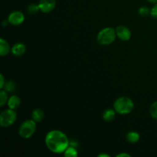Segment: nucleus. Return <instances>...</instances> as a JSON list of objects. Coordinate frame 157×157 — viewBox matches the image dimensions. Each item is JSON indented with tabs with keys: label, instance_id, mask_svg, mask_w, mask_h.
Wrapping results in <instances>:
<instances>
[{
	"label": "nucleus",
	"instance_id": "7",
	"mask_svg": "<svg viewBox=\"0 0 157 157\" xmlns=\"http://www.w3.org/2000/svg\"><path fill=\"white\" fill-rule=\"evenodd\" d=\"M117 33V37L121 41H127L131 38V31L124 25H118L115 29Z\"/></svg>",
	"mask_w": 157,
	"mask_h": 157
},
{
	"label": "nucleus",
	"instance_id": "17",
	"mask_svg": "<svg viewBox=\"0 0 157 157\" xmlns=\"http://www.w3.org/2000/svg\"><path fill=\"white\" fill-rule=\"evenodd\" d=\"M9 101V96H8V92L6 91L3 89H1L0 91V107H3L6 105Z\"/></svg>",
	"mask_w": 157,
	"mask_h": 157
},
{
	"label": "nucleus",
	"instance_id": "6",
	"mask_svg": "<svg viewBox=\"0 0 157 157\" xmlns=\"http://www.w3.org/2000/svg\"><path fill=\"white\" fill-rule=\"evenodd\" d=\"M25 17L23 12L18 10L12 12L8 16V21H9V24L15 26H18L22 24L25 21Z\"/></svg>",
	"mask_w": 157,
	"mask_h": 157
},
{
	"label": "nucleus",
	"instance_id": "9",
	"mask_svg": "<svg viewBox=\"0 0 157 157\" xmlns=\"http://www.w3.org/2000/svg\"><path fill=\"white\" fill-rule=\"evenodd\" d=\"M25 52H26L25 44H23V43L21 42L15 43V44L12 47V50H11V53L16 57L22 56L23 55H25Z\"/></svg>",
	"mask_w": 157,
	"mask_h": 157
},
{
	"label": "nucleus",
	"instance_id": "2",
	"mask_svg": "<svg viewBox=\"0 0 157 157\" xmlns=\"http://www.w3.org/2000/svg\"><path fill=\"white\" fill-rule=\"evenodd\" d=\"M134 108V103L128 97H120L113 103V109L119 114L126 115L131 113Z\"/></svg>",
	"mask_w": 157,
	"mask_h": 157
},
{
	"label": "nucleus",
	"instance_id": "25",
	"mask_svg": "<svg viewBox=\"0 0 157 157\" xmlns=\"http://www.w3.org/2000/svg\"><path fill=\"white\" fill-rule=\"evenodd\" d=\"M98 156L99 157H110V155L106 154V153H101V154L98 155Z\"/></svg>",
	"mask_w": 157,
	"mask_h": 157
},
{
	"label": "nucleus",
	"instance_id": "3",
	"mask_svg": "<svg viewBox=\"0 0 157 157\" xmlns=\"http://www.w3.org/2000/svg\"><path fill=\"white\" fill-rule=\"evenodd\" d=\"M117 38L115 29L112 27H106L101 29L97 35V41L101 45H109L114 42Z\"/></svg>",
	"mask_w": 157,
	"mask_h": 157
},
{
	"label": "nucleus",
	"instance_id": "27",
	"mask_svg": "<svg viewBox=\"0 0 157 157\" xmlns=\"http://www.w3.org/2000/svg\"><path fill=\"white\" fill-rule=\"evenodd\" d=\"M147 1H148L150 3H153V4H155V3L157 2V0H147Z\"/></svg>",
	"mask_w": 157,
	"mask_h": 157
},
{
	"label": "nucleus",
	"instance_id": "21",
	"mask_svg": "<svg viewBox=\"0 0 157 157\" xmlns=\"http://www.w3.org/2000/svg\"><path fill=\"white\" fill-rule=\"evenodd\" d=\"M150 15L153 18H157V2L155 3L153 7L150 9Z\"/></svg>",
	"mask_w": 157,
	"mask_h": 157
},
{
	"label": "nucleus",
	"instance_id": "14",
	"mask_svg": "<svg viewBox=\"0 0 157 157\" xmlns=\"http://www.w3.org/2000/svg\"><path fill=\"white\" fill-rule=\"evenodd\" d=\"M126 139L130 144H136L140 139V135L136 131H130L126 135Z\"/></svg>",
	"mask_w": 157,
	"mask_h": 157
},
{
	"label": "nucleus",
	"instance_id": "13",
	"mask_svg": "<svg viewBox=\"0 0 157 157\" xmlns=\"http://www.w3.org/2000/svg\"><path fill=\"white\" fill-rule=\"evenodd\" d=\"M44 113L41 108H35L32 113V119L35 121L37 124L41 122L42 120L44 119Z\"/></svg>",
	"mask_w": 157,
	"mask_h": 157
},
{
	"label": "nucleus",
	"instance_id": "20",
	"mask_svg": "<svg viewBox=\"0 0 157 157\" xmlns=\"http://www.w3.org/2000/svg\"><path fill=\"white\" fill-rule=\"evenodd\" d=\"M138 13L140 15L143 17H146L147 15H150V9H149L147 6H142L138 10Z\"/></svg>",
	"mask_w": 157,
	"mask_h": 157
},
{
	"label": "nucleus",
	"instance_id": "1",
	"mask_svg": "<svg viewBox=\"0 0 157 157\" xmlns=\"http://www.w3.org/2000/svg\"><path fill=\"white\" fill-rule=\"evenodd\" d=\"M44 143L47 148L52 153L61 154L69 147L70 140L67 135L61 130H52L46 134Z\"/></svg>",
	"mask_w": 157,
	"mask_h": 157
},
{
	"label": "nucleus",
	"instance_id": "10",
	"mask_svg": "<svg viewBox=\"0 0 157 157\" xmlns=\"http://www.w3.org/2000/svg\"><path fill=\"white\" fill-rule=\"evenodd\" d=\"M20 104H21V99L17 95H12L9 98V101H8L7 103L9 108L15 110L17 108L19 107Z\"/></svg>",
	"mask_w": 157,
	"mask_h": 157
},
{
	"label": "nucleus",
	"instance_id": "8",
	"mask_svg": "<svg viewBox=\"0 0 157 157\" xmlns=\"http://www.w3.org/2000/svg\"><path fill=\"white\" fill-rule=\"evenodd\" d=\"M38 6L40 12L43 13H49L55 9L56 6V0H40Z\"/></svg>",
	"mask_w": 157,
	"mask_h": 157
},
{
	"label": "nucleus",
	"instance_id": "11",
	"mask_svg": "<svg viewBox=\"0 0 157 157\" xmlns=\"http://www.w3.org/2000/svg\"><path fill=\"white\" fill-rule=\"evenodd\" d=\"M12 48L10 47L9 44L4 38H0V55L2 57L6 56L11 52Z\"/></svg>",
	"mask_w": 157,
	"mask_h": 157
},
{
	"label": "nucleus",
	"instance_id": "22",
	"mask_svg": "<svg viewBox=\"0 0 157 157\" xmlns=\"http://www.w3.org/2000/svg\"><path fill=\"white\" fill-rule=\"evenodd\" d=\"M6 79H5L4 75H3L2 74H1V75H0V88L3 89L5 84H6Z\"/></svg>",
	"mask_w": 157,
	"mask_h": 157
},
{
	"label": "nucleus",
	"instance_id": "24",
	"mask_svg": "<svg viewBox=\"0 0 157 157\" xmlns=\"http://www.w3.org/2000/svg\"><path fill=\"white\" fill-rule=\"evenodd\" d=\"M69 146H72V147H76L77 148V147H78V143L76 142V141H75V140H71V141H70V144H69Z\"/></svg>",
	"mask_w": 157,
	"mask_h": 157
},
{
	"label": "nucleus",
	"instance_id": "5",
	"mask_svg": "<svg viewBox=\"0 0 157 157\" xmlns=\"http://www.w3.org/2000/svg\"><path fill=\"white\" fill-rule=\"evenodd\" d=\"M17 119V114L15 110L6 109L2 111L0 114V125L3 128L11 127L15 123Z\"/></svg>",
	"mask_w": 157,
	"mask_h": 157
},
{
	"label": "nucleus",
	"instance_id": "18",
	"mask_svg": "<svg viewBox=\"0 0 157 157\" xmlns=\"http://www.w3.org/2000/svg\"><path fill=\"white\" fill-rule=\"evenodd\" d=\"M15 89V84L12 81H8L6 82L3 90L7 91L8 93H11V92L14 91Z\"/></svg>",
	"mask_w": 157,
	"mask_h": 157
},
{
	"label": "nucleus",
	"instance_id": "26",
	"mask_svg": "<svg viewBox=\"0 0 157 157\" xmlns=\"http://www.w3.org/2000/svg\"><path fill=\"white\" fill-rule=\"evenodd\" d=\"M8 24H9V21H8V19L7 20H4V21H2V25L3 26L8 25Z\"/></svg>",
	"mask_w": 157,
	"mask_h": 157
},
{
	"label": "nucleus",
	"instance_id": "16",
	"mask_svg": "<svg viewBox=\"0 0 157 157\" xmlns=\"http://www.w3.org/2000/svg\"><path fill=\"white\" fill-rule=\"evenodd\" d=\"M27 12L29 15H35L38 12H40V8L38 4L36 3H31L29 5L27 8Z\"/></svg>",
	"mask_w": 157,
	"mask_h": 157
},
{
	"label": "nucleus",
	"instance_id": "23",
	"mask_svg": "<svg viewBox=\"0 0 157 157\" xmlns=\"http://www.w3.org/2000/svg\"><path fill=\"white\" fill-rule=\"evenodd\" d=\"M117 157H130L131 156V155L129 154V153H119V154H117L116 156Z\"/></svg>",
	"mask_w": 157,
	"mask_h": 157
},
{
	"label": "nucleus",
	"instance_id": "4",
	"mask_svg": "<svg viewBox=\"0 0 157 157\" xmlns=\"http://www.w3.org/2000/svg\"><path fill=\"white\" fill-rule=\"evenodd\" d=\"M37 123L33 120H26L20 125L18 134L23 139H29L36 131Z\"/></svg>",
	"mask_w": 157,
	"mask_h": 157
},
{
	"label": "nucleus",
	"instance_id": "15",
	"mask_svg": "<svg viewBox=\"0 0 157 157\" xmlns=\"http://www.w3.org/2000/svg\"><path fill=\"white\" fill-rule=\"evenodd\" d=\"M63 154L65 157H77L78 156V152L76 147L69 146Z\"/></svg>",
	"mask_w": 157,
	"mask_h": 157
},
{
	"label": "nucleus",
	"instance_id": "12",
	"mask_svg": "<svg viewBox=\"0 0 157 157\" xmlns=\"http://www.w3.org/2000/svg\"><path fill=\"white\" fill-rule=\"evenodd\" d=\"M116 113H117L116 112V110L114 109L111 108H107L104 111L102 115L103 120L106 122H111L114 120V118L116 117Z\"/></svg>",
	"mask_w": 157,
	"mask_h": 157
},
{
	"label": "nucleus",
	"instance_id": "19",
	"mask_svg": "<svg viewBox=\"0 0 157 157\" xmlns=\"http://www.w3.org/2000/svg\"><path fill=\"white\" fill-rule=\"evenodd\" d=\"M150 113L153 119L157 120V101H155L151 104L150 107Z\"/></svg>",
	"mask_w": 157,
	"mask_h": 157
}]
</instances>
